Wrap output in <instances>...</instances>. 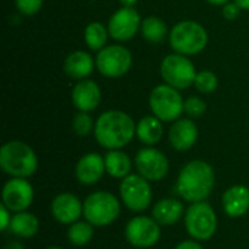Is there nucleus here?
<instances>
[{
    "label": "nucleus",
    "mask_w": 249,
    "mask_h": 249,
    "mask_svg": "<svg viewBox=\"0 0 249 249\" xmlns=\"http://www.w3.org/2000/svg\"><path fill=\"white\" fill-rule=\"evenodd\" d=\"M93 134L101 147L108 150L123 149L136 136V123L127 112L109 109L95 121Z\"/></svg>",
    "instance_id": "nucleus-1"
},
{
    "label": "nucleus",
    "mask_w": 249,
    "mask_h": 249,
    "mask_svg": "<svg viewBox=\"0 0 249 249\" xmlns=\"http://www.w3.org/2000/svg\"><path fill=\"white\" fill-rule=\"evenodd\" d=\"M214 171L204 160H191L179 172L177 193L188 203L206 201L214 188Z\"/></svg>",
    "instance_id": "nucleus-2"
},
{
    "label": "nucleus",
    "mask_w": 249,
    "mask_h": 249,
    "mask_svg": "<svg viewBox=\"0 0 249 249\" xmlns=\"http://www.w3.org/2000/svg\"><path fill=\"white\" fill-rule=\"evenodd\" d=\"M0 168L12 178H29L38 169V158L29 144L10 140L0 149Z\"/></svg>",
    "instance_id": "nucleus-3"
},
{
    "label": "nucleus",
    "mask_w": 249,
    "mask_h": 249,
    "mask_svg": "<svg viewBox=\"0 0 249 249\" xmlns=\"http://www.w3.org/2000/svg\"><path fill=\"white\" fill-rule=\"evenodd\" d=\"M209 42L206 28L197 20H181L169 32V45L174 53L182 55H196L201 53Z\"/></svg>",
    "instance_id": "nucleus-4"
},
{
    "label": "nucleus",
    "mask_w": 249,
    "mask_h": 249,
    "mask_svg": "<svg viewBox=\"0 0 249 249\" xmlns=\"http://www.w3.org/2000/svg\"><path fill=\"white\" fill-rule=\"evenodd\" d=\"M121 212L118 198L109 191H95L83 201L85 220L95 228H105L114 223Z\"/></svg>",
    "instance_id": "nucleus-5"
},
{
    "label": "nucleus",
    "mask_w": 249,
    "mask_h": 249,
    "mask_svg": "<svg viewBox=\"0 0 249 249\" xmlns=\"http://www.w3.org/2000/svg\"><path fill=\"white\" fill-rule=\"evenodd\" d=\"M184 98L179 90L163 83L152 89L149 95V108L155 117L163 123H174L179 120L184 112Z\"/></svg>",
    "instance_id": "nucleus-6"
},
{
    "label": "nucleus",
    "mask_w": 249,
    "mask_h": 249,
    "mask_svg": "<svg viewBox=\"0 0 249 249\" xmlns=\"http://www.w3.org/2000/svg\"><path fill=\"white\" fill-rule=\"evenodd\" d=\"M184 220H185V229L188 235L198 242L212 239L217 231L216 212L206 201L193 203L187 209Z\"/></svg>",
    "instance_id": "nucleus-7"
},
{
    "label": "nucleus",
    "mask_w": 249,
    "mask_h": 249,
    "mask_svg": "<svg viewBox=\"0 0 249 249\" xmlns=\"http://www.w3.org/2000/svg\"><path fill=\"white\" fill-rule=\"evenodd\" d=\"M160 76L166 85L178 90H184L194 85L197 70L188 55L172 53L162 60Z\"/></svg>",
    "instance_id": "nucleus-8"
},
{
    "label": "nucleus",
    "mask_w": 249,
    "mask_h": 249,
    "mask_svg": "<svg viewBox=\"0 0 249 249\" xmlns=\"http://www.w3.org/2000/svg\"><path fill=\"white\" fill-rule=\"evenodd\" d=\"M96 70L108 79L123 77L128 73L133 64V55L128 48L114 44L107 45L101 51H98L95 57Z\"/></svg>",
    "instance_id": "nucleus-9"
},
{
    "label": "nucleus",
    "mask_w": 249,
    "mask_h": 249,
    "mask_svg": "<svg viewBox=\"0 0 249 249\" xmlns=\"http://www.w3.org/2000/svg\"><path fill=\"white\" fill-rule=\"evenodd\" d=\"M120 197L123 204L136 213L144 212L152 204V187L150 181L140 174H130L120 184Z\"/></svg>",
    "instance_id": "nucleus-10"
},
{
    "label": "nucleus",
    "mask_w": 249,
    "mask_h": 249,
    "mask_svg": "<svg viewBox=\"0 0 249 249\" xmlns=\"http://www.w3.org/2000/svg\"><path fill=\"white\" fill-rule=\"evenodd\" d=\"M125 239L136 248H152L155 247L162 235L160 225L147 216H136L127 225L124 231Z\"/></svg>",
    "instance_id": "nucleus-11"
},
{
    "label": "nucleus",
    "mask_w": 249,
    "mask_h": 249,
    "mask_svg": "<svg viewBox=\"0 0 249 249\" xmlns=\"http://www.w3.org/2000/svg\"><path fill=\"white\" fill-rule=\"evenodd\" d=\"M134 165L137 172L147 181L158 182L163 179L169 172L168 158L153 146L143 147L137 152L134 158Z\"/></svg>",
    "instance_id": "nucleus-12"
},
{
    "label": "nucleus",
    "mask_w": 249,
    "mask_h": 249,
    "mask_svg": "<svg viewBox=\"0 0 249 249\" xmlns=\"http://www.w3.org/2000/svg\"><path fill=\"white\" fill-rule=\"evenodd\" d=\"M109 36L115 41L125 42L133 39L142 28V19L134 7H123L115 10L108 20Z\"/></svg>",
    "instance_id": "nucleus-13"
},
{
    "label": "nucleus",
    "mask_w": 249,
    "mask_h": 249,
    "mask_svg": "<svg viewBox=\"0 0 249 249\" xmlns=\"http://www.w3.org/2000/svg\"><path fill=\"white\" fill-rule=\"evenodd\" d=\"M34 201V188L26 178H10L1 190V204L12 213L26 212Z\"/></svg>",
    "instance_id": "nucleus-14"
},
{
    "label": "nucleus",
    "mask_w": 249,
    "mask_h": 249,
    "mask_svg": "<svg viewBox=\"0 0 249 249\" xmlns=\"http://www.w3.org/2000/svg\"><path fill=\"white\" fill-rule=\"evenodd\" d=\"M51 214L61 225H71L82 217L83 204L74 194L61 193L51 203Z\"/></svg>",
    "instance_id": "nucleus-15"
},
{
    "label": "nucleus",
    "mask_w": 249,
    "mask_h": 249,
    "mask_svg": "<svg viewBox=\"0 0 249 249\" xmlns=\"http://www.w3.org/2000/svg\"><path fill=\"white\" fill-rule=\"evenodd\" d=\"M101 99H102L101 88L98 86L96 82L90 79L79 80L71 89V102L77 111L82 112L95 111L99 107Z\"/></svg>",
    "instance_id": "nucleus-16"
},
{
    "label": "nucleus",
    "mask_w": 249,
    "mask_h": 249,
    "mask_svg": "<svg viewBox=\"0 0 249 249\" xmlns=\"http://www.w3.org/2000/svg\"><path fill=\"white\" fill-rule=\"evenodd\" d=\"M105 172H107L105 158L96 152H89V153L83 155L77 160L76 168H74L76 179L83 185L96 184L104 177Z\"/></svg>",
    "instance_id": "nucleus-17"
},
{
    "label": "nucleus",
    "mask_w": 249,
    "mask_h": 249,
    "mask_svg": "<svg viewBox=\"0 0 249 249\" xmlns=\"http://www.w3.org/2000/svg\"><path fill=\"white\" fill-rule=\"evenodd\" d=\"M168 139L171 146L178 152L190 150L198 140L197 124L191 118H179L169 128Z\"/></svg>",
    "instance_id": "nucleus-18"
},
{
    "label": "nucleus",
    "mask_w": 249,
    "mask_h": 249,
    "mask_svg": "<svg viewBox=\"0 0 249 249\" xmlns=\"http://www.w3.org/2000/svg\"><path fill=\"white\" fill-rule=\"evenodd\" d=\"M223 210L229 217L238 219L248 213L249 188L245 185H233L223 193Z\"/></svg>",
    "instance_id": "nucleus-19"
},
{
    "label": "nucleus",
    "mask_w": 249,
    "mask_h": 249,
    "mask_svg": "<svg viewBox=\"0 0 249 249\" xmlns=\"http://www.w3.org/2000/svg\"><path fill=\"white\" fill-rule=\"evenodd\" d=\"M93 67H96L93 57L82 50L70 53L64 60V73L76 80L86 79L93 71Z\"/></svg>",
    "instance_id": "nucleus-20"
},
{
    "label": "nucleus",
    "mask_w": 249,
    "mask_h": 249,
    "mask_svg": "<svg viewBox=\"0 0 249 249\" xmlns=\"http://www.w3.org/2000/svg\"><path fill=\"white\" fill-rule=\"evenodd\" d=\"M152 216L160 226H171L185 216V207L181 200L162 198L153 206Z\"/></svg>",
    "instance_id": "nucleus-21"
},
{
    "label": "nucleus",
    "mask_w": 249,
    "mask_h": 249,
    "mask_svg": "<svg viewBox=\"0 0 249 249\" xmlns=\"http://www.w3.org/2000/svg\"><path fill=\"white\" fill-rule=\"evenodd\" d=\"M136 137L146 146L158 144L163 137V121L155 115H146L136 124Z\"/></svg>",
    "instance_id": "nucleus-22"
},
{
    "label": "nucleus",
    "mask_w": 249,
    "mask_h": 249,
    "mask_svg": "<svg viewBox=\"0 0 249 249\" xmlns=\"http://www.w3.org/2000/svg\"><path fill=\"white\" fill-rule=\"evenodd\" d=\"M9 231H10V233H13L18 238L29 239L38 233L39 220L35 214H32L29 212H19L12 216Z\"/></svg>",
    "instance_id": "nucleus-23"
},
{
    "label": "nucleus",
    "mask_w": 249,
    "mask_h": 249,
    "mask_svg": "<svg viewBox=\"0 0 249 249\" xmlns=\"http://www.w3.org/2000/svg\"><path fill=\"white\" fill-rule=\"evenodd\" d=\"M105 158V169L107 174L117 179H124L131 172V159L121 149L108 150Z\"/></svg>",
    "instance_id": "nucleus-24"
},
{
    "label": "nucleus",
    "mask_w": 249,
    "mask_h": 249,
    "mask_svg": "<svg viewBox=\"0 0 249 249\" xmlns=\"http://www.w3.org/2000/svg\"><path fill=\"white\" fill-rule=\"evenodd\" d=\"M140 31L142 36L150 44H159L166 38V35H169L165 20L158 16H147L143 19Z\"/></svg>",
    "instance_id": "nucleus-25"
},
{
    "label": "nucleus",
    "mask_w": 249,
    "mask_h": 249,
    "mask_svg": "<svg viewBox=\"0 0 249 249\" xmlns=\"http://www.w3.org/2000/svg\"><path fill=\"white\" fill-rule=\"evenodd\" d=\"M108 26H105L101 22H90L85 28V42L89 50L92 51H101L104 47H107L108 41Z\"/></svg>",
    "instance_id": "nucleus-26"
},
{
    "label": "nucleus",
    "mask_w": 249,
    "mask_h": 249,
    "mask_svg": "<svg viewBox=\"0 0 249 249\" xmlns=\"http://www.w3.org/2000/svg\"><path fill=\"white\" fill-rule=\"evenodd\" d=\"M93 225L88 220H77L69 225L67 229V239L74 247H85L93 238Z\"/></svg>",
    "instance_id": "nucleus-27"
},
{
    "label": "nucleus",
    "mask_w": 249,
    "mask_h": 249,
    "mask_svg": "<svg viewBox=\"0 0 249 249\" xmlns=\"http://www.w3.org/2000/svg\"><path fill=\"white\" fill-rule=\"evenodd\" d=\"M194 86L200 93H213L219 86V79L212 70H200L197 71Z\"/></svg>",
    "instance_id": "nucleus-28"
},
{
    "label": "nucleus",
    "mask_w": 249,
    "mask_h": 249,
    "mask_svg": "<svg viewBox=\"0 0 249 249\" xmlns=\"http://www.w3.org/2000/svg\"><path fill=\"white\" fill-rule=\"evenodd\" d=\"M73 131L79 136V137H86L89 136L93 130H95V123L90 117L89 112H82L79 111L71 123Z\"/></svg>",
    "instance_id": "nucleus-29"
},
{
    "label": "nucleus",
    "mask_w": 249,
    "mask_h": 249,
    "mask_svg": "<svg viewBox=\"0 0 249 249\" xmlns=\"http://www.w3.org/2000/svg\"><path fill=\"white\" fill-rule=\"evenodd\" d=\"M206 111H207V104L200 96H188L184 101V112L191 120L203 117Z\"/></svg>",
    "instance_id": "nucleus-30"
},
{
    "label": "nucleus",
    "mask_w": 249,
    "mask_h": 249,
    "mask_svg": "<svg viewBox=\"0 0 249 249\" xmlns=\"http://www.w3.org/2000/svg\"><path fill=\"white\" fill-rule=\"evenodd\" d=\"M44 4V0H15L16 9L25 16L36 15Z\"/></svg>",
    "instance_id": "nucleus-31"
},
{
    "label": "nucleus",
    "mask_w": 249,
    "mask_h": 249,
    "mask_svg": "<svg viewBox=\"0 0 249 249\" xmlns=\"http://www.w3.org/2000/svg\"><path fill=\"white\" fill-rule=\"evenodd\" d=\"M241 7H239V4L238 3H235V1H229V3H226L225 6H223V9H222V15H223V18L226 19V20H235V19H238L239 18V15H241Z\"/></svg>",
    "instance_id": "nucleus-32"
},
{
    "label": "nucleus",
    "mask_w": 249,
    "mask_h": 249,
    "mask_svg": "<svg viewBox=\"0 0 249 249\" xmlns=\"http://www.w3.org/2000/svg\"><path fill=\"white\" fill-rule=\"evenodd\" d=\"M10 213H12V212H10L7 207H4V206L1 204V207H0V217H1V228H0V231H1V232L7 231L9 226H10V222H12Z\"/></svg>",
    "instance_id": "nucleus-33"
},
{
    "label": "nucleus",
    "mask_w": 249,
    "mask_h": 249,
    "mask_svg": "<svg viewBox=\"0 0 249 249\" xmlns=\"http://www.w3.org/2000/svg\"><path fill=\"white\" fill-rule=\"evenodd\" d=\"M175 249H203V247L200 245L198 241H196V239H194V241L188 239V241H184V242L178 244Z\"/></svg>",
    "instance_id": "nucleus-34"
},
{
    "label": "nucleus",
    "mask_w": 249,
    "mask_h": 249,
    "mask_svg": "<svg viewBox=\"0 0 249 249\" xmlns=\"http://www.w3.org/2000/svg\"><path fill=\"white\" fill-rule=\"evenodd\" d=\"M3 249H25V247H23L22 242H19L16 239H10V241H7L4 244V248Z\"/></svg>",
    "instance_id": "nucleus-35"
},
{
    "label": "nucleus",
    "mask_w": 249,
    "mask_h": 249,
    "mask_svg": "<svg viewBox=\"0 0 249 249\" xmlns=\"http://www.w3.org/2000/svg\"><path fill=\"white\" fill-rule=\"evenodd\" d=\"M137 1L139 0H120V3H121L123 7H134L137 4Z\"/></svg>",
    "instance_id": "nucleus-36"
},
{
    "label": "nucleus",
    "mask_w": 249,
    "mask_h": 249,
    "mask_svg": "<svg viewBox=\"0 0 249 249\" xmlns=\"http://www.w3.org/2000/svg\"><path fill=\"white\" fill-rule=\"evenodd\" d=\"M207 3L213 4V6H225L226 3L232 1V0H206Z\"/></svg>",
    "instance_id": "nucleus-37"
},
{
    "label": "nucleus",
    "mask_w": 249,
    "mask_h": 249,
    "mask_svg": "<svg viewBox=\"0 0 249 249\" xmlns=\"http://www.w3.org/2000/svg\"><path fill=\"white\" fill-rule=\"evenodd\" d=\"M233 1L238 3L242 10H249V0H233Z\"/></svg>",
    "instance_id": "nucleus-38"
},
{
    "label": "nucleus",
    "mask_w": 249,
    "mask_h": 249,
    "mask_svg": "<svg viewBox=\"0 0 249 249\" xmlns=\"http://www.w3.org/2000/svg\"><path fill=\"white\" fill-rule=\"evenodd\" d=\"M47 249H63V248H60V247H48Z\"/></svg>",
    "instance_id": "nucleus-39"
}]
</instances>
